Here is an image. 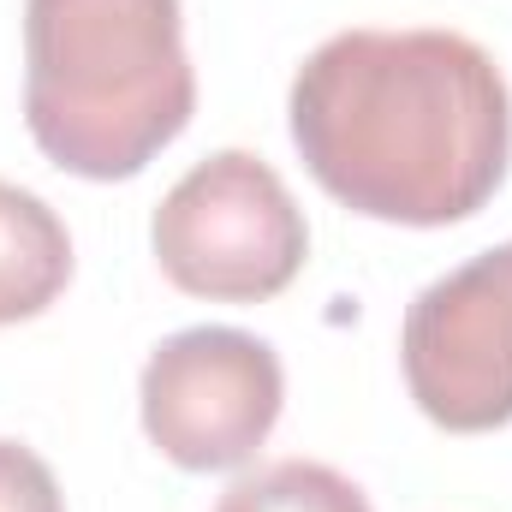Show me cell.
Instances as JSON below:
<instances>
[{"label":"cell","mask_w":512,"mask_h":512,"mask_svg":"<svg viewBox=\"0 0 512 512\" xmlns=\"http://www.w3.org/2000/svg\"><path fill=\"white\" fill-rule=\"evenodd\" d=\"M310 179L387 227L471 221L507 179L512 90L459 30H340L292 78Z\"/></svg>","instance_id":"1"},{"label":"cell","mask_w":512,"mask_h":512,"mask_svg":"<svg viewBox=\"0 0 512 512\" xmlns=\"http://www.w3.org/2000/svg\"><path fill=\"white\" fill-rule=\"evenodd\" d=\"M197 114L179 0H24V126L78 179H137Z\"/></svg>","instance_id":"2"},{"label":"cell","mask_w":512,"mask_h":512,"mask_svg":"<svg viewBox=\"0 0 512 512\" xmlns=\"http://www.w3.org/2000/svg\"><path fill=\"white\" fill-rule=\"evenodd\" d=\"M149 245L161 274L215 304H262L286 292L310 256L304 209L251 149H215L155 209Z\"/></svg>","instance_id":"3"},{"label":"cell","mask_w":512,"mask_h":512,"mask_svg":"<svg viewBox=\"0 0 512 512\" xmlns=\"http://www.w3.org/2000/svg\"><path fill=\"white\" fill-rule=\"evenodd\" d=\"M137 405L143 435L179 471H239L280 423L286 370L268 340L203 322L149 352Z\"/></svg>","instance_id":"4"},{"label":"cell","mask_w":512,"mask_h":512,"mask_svg":"<svg viewBox=\"0 0 512 512\" xmlns=\"http://www.w3.org/2000/svg\"><path fill=\"white\" fill-rule=\"evenodd\" d=\"M417 411L453 435L512 423V239L429 280L399 328Z\"/></svg>","instance_id":"5"},{"label":"cell","mask_w":512,"mask_h":512,"mask_svg":"<svg viewBox=\"0 0 512 512\" xmlns=\"http://www.w3.org/2000/svg\"><path fill=\"white\" fill-rule=\"evenodd\" d=\"M72 280L66 221L24 185L0 179V328L42 316Z\"/></svg>","instance_id":"6"},{"label":"cell","mask_w":512,"mask_h":512,"mask_svg":"<svg viewBox=\"0 0 512 512\" xmlns=\"http://www.w3.org/2000/svg\"><path fill=\"white\" fill-rule=\"evenodd\" d=\"M215 512H370V501L322 459H274L262 471H245Z\"/></svg>","instance_id":"7"},{"label":"cell","mask_w":512,"mask_h":512,"mask_svg":"<svg viewBox=\"0 0 512 512\" xmlns=\"http://www.w3.org/2000/svg\"><path fill=\"white\" fill-rule=\"evenodd\" d=\"M0 512H66V495L42 453L0 435Z\"/></svg>","instance_id":"8"}]
</instances>
